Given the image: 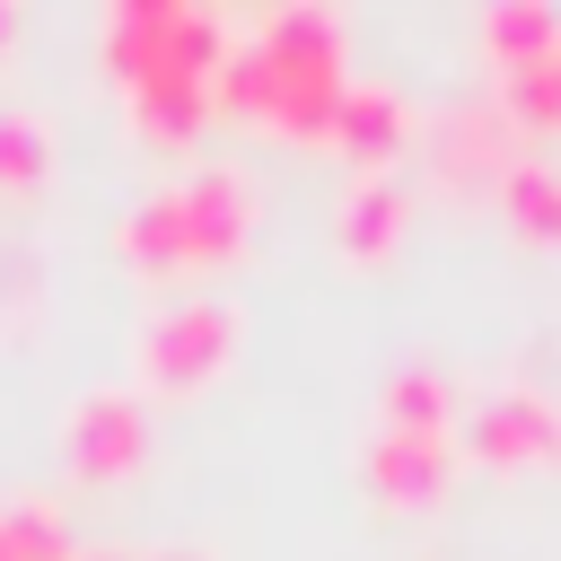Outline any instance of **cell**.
<instances>
[{
  "instance_id": "cell-16",
  "label": "cell",
  "mask_w": 561,
  "mask_h": 561,
  "mask_svg": "<svg viewBox=\"0 0 561 561\" xmlns=\"http://www.w3.org/2000/svg\"><path fill=\"white\" fill-rule=\"evenodd\" d=\"M0 561H70V526L53 500H0Z\"/></svg>"
},
{
  "instance_id": "cell-10",
  "label": "cell",
  "mask_w": 561,
  "mask_h": 561,
  "mask_svg": "<svg viewBox=\"0 0 561 561\" xmlns=\"http://www.w3.org/2000/svg\"><path fill=\"white\" fill-rule=\"evenodd\" d=\"M254 53L280 70H342V18L324 0H280V9H263Z\"/></svg>"
},
{
  "instance_id": "cell-18",
  "label": "cell",
  "mask_w": 561,
  "mask_h": 561,
  "mask_svg": "<svg viewBox=\"0 0 561 561\" xmlns=\"http://www.w3.org/2000/svg\"><path fill=\"white\" fill-rule=\"evenodd\" d=\"M53 175V131L35 114H0V184H44Z\"/></svg>"
},
{
  "instance_id": "cell-15",
  "label": "cell",
  "mask_w": 561,
  "mask_h": 561,
  "mask_svg": "<svg viewBox=\"0 0 561 561\" xmlns=\"http://www.w3.org/2000/svg\"><path fill=\"white\" fill-rule=\"evenodd\" d=\"M500 210L526 245H561V167L552 158H517L500 175Z\"/></svg>"
},
{
  "instance_id": "cell-14",
  "label": "cell",
  "mask_w": 561,
  "mask_h": 561,
  "mask_svg": "<svg viewBox=\"0 0 561 561\" xmlns=\"http://www.w3.org/2000/svg\"><path fill=\"white\" fill-rule=\"evenodd\" d=\"M456 421V394L438 368H394L386 394H377V430H403V438H447Z\"/></svg>"
},
{
  "instance_id": "cell-13",
  "label": "cell",
  "mask_w": 561,
  "mask_h": 561,
  "mask_svg": "<svg viewBox=\"0 0 561 561\" xmlns=\"http://www.w3.org/2000/svg\"><path fill=\"white\" fill-rule=\"evenodd\" d=\"M202 123H210V88H193V79L131 88V131H140L149 149H193V140H202Z\"/></svg>"
},
{
  "instance_id": "cell-3",
  "label": "cell",
  "mask_w": 561,
  "mask_h": 561,
  "mask_svg": "<svg viewBox=\"0 0 561 561\" xmlns=\"http://www.w3.org/2000/svg\"><path fill=\"white\" fill-rule=\"evenodd\" d=\"M140 456H149V412L131 386H96L61 412V465L79 482H123L140 473Z\"/></svg>"
},
{
  "instance_id": "cell-8",
  "label": "cell",
  "mask_w": 561,
  "mask_h": 561,
  "mask_svg": "<svg viewBox=\"0 0 561 561\" xmlns=\"http://www.w3.org/2000/svg\"><path fill=\"white\" fill-rule=\"evenodd\" d=\"M508 167H517V131L500 105H465L438 123V184L465 193V184H500Z\"/></svg>"
},
{
  "instance_id": "cell-12",
  "label": "cell",
  "mask_w": 561,
  "mask_h": 561,
  "mask_svg": "<svg viewBox=\"0 0 561 561\" xmlns=\"http://www.w3.org/2000/svg\"><path fill=\"white\" fill-rule=\"evenodd\" d=\"M552 44H561V9H552V0H491V9H482V53H491V70L552 61Z\"/></svg>"
},
{
  "instance_id": "cell-11",
  "label": "cell",
  "mask_w": 561,
  "mask_h": 561,
  "mask_svg": "<svg viewBox=\"0 0 561 561\" xmlns=\"http://www.w3.org/2000/svg\"><path fill=\"white\" fill-rule=\"evenodd\" d=\"M114 245H123V263H140L149 280H167V272H193V263H184V202H175V184H167V193H140V202L123 210Z\"/></svg>"
},
{
  "instance_id": "cell-22",
  "label": "cell",
  "mask_w": 561,
  "mask_h": 561,
  "mask_svg": "<svg viewBox=\"0 0 561 561\" xmlns=\"http://www.w3.org/2000/svg\"><path fill=\"white\" fill-rule=\"evenodd\" d=\"M552 70H561V44H552Z\"/></svg>"
},
{
  "instance_id": "cell-1",
  "label": "cell",
  "mask_w": 561,
  "mask_h": 561,
  "mask_svg": "<svg viewBox=\"0 0 561 561\" xmlns=\"http://www.w3.org/2000/svg\"><path fill=\"white\" fill-rule=\"evenodd\" d=\"M96 44H105V70L123 79V96L131 88H158V79L210 88L219 61H228V26L210 9H193V0H114Z\"/></svg>"
},
{
  "instance_id": "cell-7",
  "label": "cell",
  "mask_w": 561,
  "mask_h": 561,
  "mask_svg": "<svg viewBox=\"0 0 561 561\" xmlns=\"http://www.w3.org/2000/svg\"><path fill=\"white\" fill-rule=\"evenodd\" d=\"M351 167H368V175H386L403 149H412V105L394 96V88H377V79H351L342 88V105H333V131H324Z\"/></svg>"
},
{
  "instance_id": "cell-20",
  "label": "cell",
  "mask_w": 561,
  "mask_h": 561,
  "mask_svg": "<svg viewBox=\"0 0 561 561\" xmlns=\"http://www.w3.org/2000/svg\"><path fill=\"white\" fill-rule=\"evenodd\" d=\"M70 561H131V552H70Z\"/></svg>"
},
{
  "instance_id": "cell-5",
  "label": "cell",
  "mask_w": 561,
  "mask_h": 561,
  "mask_svg": "<svg viewBox=\"0 0 561 561\" xmlns=\"http://www.w3.org/2000/svg\"><path fill=\"white\" fill-rule=\"evenodd\" d=\"M465 447L473 465H561V403L535 394V386H508V394H482L465 412Z\"/></svg>"
},
{
  "instance_id": "cell-6",
  "label": "cell",
  "mask_w": 561,
  "mask_h": 561,
  "mask_svg": "<svg viewBox=\"0 0 561 561\" xmlns=\"http://www.w3.org/2000/svg\"><path fill=\"white\" fill-rule=\"evenodd\" d=\"M456 473V438H403V430H377L359 447V482L386 500V508H430Z\"/></svg>"
},
{
  "instance_id": "cell-19",
  "label": "cell",
  "mask_w": 561,
  "mask_h": 561,
  "mask_svg": "<svg viewBox=\"0 0 561 561\" xmlns=\"http://www.w3.org/2000/svg\"><path fill=\"white\" fill-rule=\"evenodd\" d=\"M9 44H18V9L0 0V53H9Z\"/></svg>"
},
{
  "instance_id": "cell-2",
  "label": "cell",
  "mask_w": 561,
  "mask_h": 561,
  "mask_svg": "<svg viewBox=\"0 0 561 561\" xmlns=\"http://www.w3.org/2000/svg\"><path fill=\"white\" fill-rule=\"evenodd\" d=\"M131 359H140V386L193 394V386H210V377L237 359V307H228V298H175V307H158V316L140 324Z\"/></svg>"
},
{
  "instance_id": "cell-4",
  "label": "cell",
  "mask_w": 561,
  "mask_h": 561,
  "mask_svg": "<svg viewBox=\"0 0 561 561\" xmlns=\"http://www.w3.org/2000/svg\"><path fill=\"white\" fill-rule=\"evenodd\" d=\"M175 202H184V263L193 272H219V263H237L245 254V237H254V184H245V167H193L184 184H175Z\"/></svg>"
},
{
  "instance_id": "cell-17",
  "label": "cell",
  "mask_w": 561,
  "mask_h": 561,
  "mask_svg": "<svg viewBox=\"0 0 561 561\" xmlns=\"http://www.w3.org/2000/svg\"><path fill=\"white\" fill-rule=\"evenodd\" d=\"M500 114H508V131H561V70L552 61L500 70Z\"/></svg>"
},
{
  "instance_id": "cell-9",
  "label": "cell",
  "mask_w": 561,
  "mask_h": 561,
  "mask_svg": "<svg viewBox=\"0 0 561 561\" xmlns=\"http://www.w3.org/2000/svg\"><path fill=\"white\" fill-rule=\"evenodd\" d=\"M403 219H412V193H403L394 175H359V184L342 193V210H333V245H342L351 263H386V254L403 245Z\"/></svg>"
},
{
  "instance_id": "cell-21",
  "label": "cell",
  "mask_w": 561,
  "mask_h": 561,
  "mask_svg": "<svg viewBox=\"0 0 561 561\" xmlns=\"http://www.w3.org/2000/svg\"><path fill=\"white\" fill-rule=\"evenodd\" d=\"M149 561H210V552H149Z\"/></svg>"
}]
</instances>
